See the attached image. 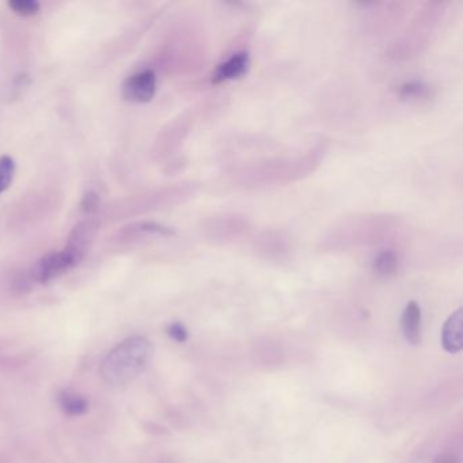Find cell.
Masks as SVG:
<instances>
[{
	"mask_svg": "<svg viewBox=\"0 0 463 463\" xmlns=\"http://www.w3.org/2000/svg\"><path fill=\"white\" fill-rule=\"evenodd\" d=\"M153 344L144 337L135 336L116 346L101 364L102 379L108 385L121 386L135 379L153 359Z\"/></svg>",
	"mask_w": 463,
	"mask_h": 463,
	"instance_id": "obj_1",
	"label": "cell"
},
{
	"mask_svg": "<svg viewBox=\"0 0 463 463\" xmlns=\"http://www.w3.org/2000/svg\"><path fill=\"white\" fill-rule=\"evenodd\" d=\"M81 257L72 253L68 249L59 251V253H51L44 257L37 265H36L33 276L38 283H48L56 277L61 276L66 272L71 271L72 267L81 262Z\"/></svg>",
	"mask_w": 463,
	"mask_h": 463,
	"instance_id": "obj_2",
	"label": "cell"
},
{
	"mask_svg": "<svg viewBox=\"0 0 463 463\" xmlns=\"http://www.w3.org/2000/svg\"><path fill=\"white\" fill-rule=\"evenodd\" d=\"M156 72L148 71L139 72L136 76H131L123 84V95L124 99L138 104L150 102L156 95Z\"/></svg>",
	"mask_w": 463,
	"mask_h": 463,
	"instance_id": "obj_3",
	"label": "cell"
},
{
	"mask_svg": "<svg viewBox=\"0 0 463 463\" xmlns=\"http://www.w3.org/2000/svg\"><path fill=\"white\" fill-rule=\"evenodd\" d=\"M442 346L449 354H458L463 349V308H458L449 316L442 331Z\"/></svg>",
	"mask_w": 463,
	"mask_h": 463,
	"instance_id": "obj_4",
	"label": "cell"
},
{
	"mask_svg": "<svg viewBox=\"0 0 463 463\" xmlns=\"http://www.w3.org/2000/svg\"><path fill=\"white\" fill-rule=\"evenodd\" d=\"M249 55L246 52H238L231 56L228 61L220 64L212 76V84H222L226 81L242 78L248 72Z\"/></svg>",
	"mask_w": 463,
	"mask_h": 463,
	"instance_id": "obj_5",
	"label": "cell"
},
{
	"mask_svg": "<svg viewBox=\"0 0 463 463\" xmlns=\"http://www.w3.org/2000/svg\"><path fill=\"white\" fill-rule=\"evenodd\" d=\"M403 331L408 343L418 346L421 339V308L416 302H409L403 314Z\"/></svg>",
	"mask_w": 463,
	"mask_h": 463,
	"instance_id": "obj_6",
	"label": "cell"
},
{
	"mask_svg": "<svg viewBox=\"0 0 463 463\" xmlns=\"http://www.w3.org/2000/svg\"><path fill=\"white\" fill-rule=\"evenodd\" d=\"M58 403L61 411L69 418L84 416L90 409L87 398L74 390H61L58 395Z\"/></svg>",
	"mask_w": 463,
	"mask_h": 463,
	"instance_id": "obj_7",
	"label": "cell"
},
{
	"mask_svg": "<svg viewBox=\"0 0 463 463\" xmlns=\"http://www.w3.org/2000/svg\"><path fill=\"white\" fill-rule=\"evenodd\" d=\"M94 234L95 226H92V223H81V225L74 228L71 235H69L66 249H68L72 253H76V256L84 259L87 246H89L90 242L94 238Z\"/></svg>",
	"mask_w": 463,
	"mask_h": 463,
	"instance_id": "obj_8",
	"label": "cell"
},
{
	"mask_svg": "<svg viewBox=\"0 0 463 463\" xmlns=\"http://www.w3.org/2000/svg\"><path fill=\"white\" fill-rule=\"evenodd\" d=\"M398 257L393 251H385L375 259V274L382 277L392 276L397 272Z\"/></svg>",
	"mask_w": 463,
	"mask_h": 463,
	"instance_id": "obj_9",
	"label": "cell"
},
{
	"mask_svg": "<svg viewBox=\"0 0 463 463\" xmlns=\"http://www.w3.org/2000/svg\"><path fill=\"white\" fill-rule=\"evenodd\" d=\"M15 164L10 156H0V193L9 189L14 179Z\"/></svg>",
	"mask_w": 463,
	"mask_h": 463,
	"instance_id": "obj_10",
	"label": "cell"
},
{
	"mask_svg": "<svg viewBox=\"0 0 463 463\" xmlns=\"http://www.w3.org/2000/svg\"><path fill=\"white\" fill-rule=\"evenodd\" d=\"M9 7L20 17H33L40 12V4L36 0H12Z\"/></svg>",
	"mask_w": 463,
	"mask_h": 463,
	"instance_id": "obj_11",
	"label": "cell"
},
{
	"mask_svg": "<svg viewBox=\"0 0 463 463\" xmlns=\"http://www.w3.org/2000/svg\"><path fill=\"white\" fill-rule=\"evenodd\" d=\"M166 331L170 339H174L177 343H185L188 337H189L188 329L185 328L184 323H170V325L167 326Z\"/></svg>",
	"mask_w": 463,
	"mask_h": 463,
	"instance_id": "obj_12",
	"label": "cell"
},
{
	"mask_svg": "<svg viewBox=\"0 0 463 463\" xmlns=\"http://www.w3.org/2000/svg\"><path fill=\"white\" fill-rule=\"evenodd\" d=\"M426 92V86L419 82H411V84H405L400 90V95L403 99H416L420 97Z\"/></svg>",
	"mask_w": 463,
	"mask_h": 463,
	"instance_id": "obj_13",
	"label": "cell"
},
{
	"mask_svg": "<svg viewBox=\"0 0 463 463\" xmlns=\"http://www.w3.org/2000/svg\"><path fill=\"white\" fill-rule=\"evenodd\" d=\"M84 211H92L97 208V195L94 193H87L86 196H84Z\"/></svg>",
	"mask_w": 463,
	"mask_h": 463,
	"instance_id": "obj_14",
	"label": "cell"
},
{
	"mask_svg": "<svg viewBox=\"0 0 463 463\" xmlns=\"http://www.w3.org/2000/svg\"><path fill=\"white\" fill-rule=\"evenodd\" d=\"M435 463H460L459 458L451 452H444L435 459Z\"/></svg>",
	"mask_w": 463,
	"mask_h": 463,
	"instance_id": "obj_15",
	"label": "cell"
}]
</instances>
